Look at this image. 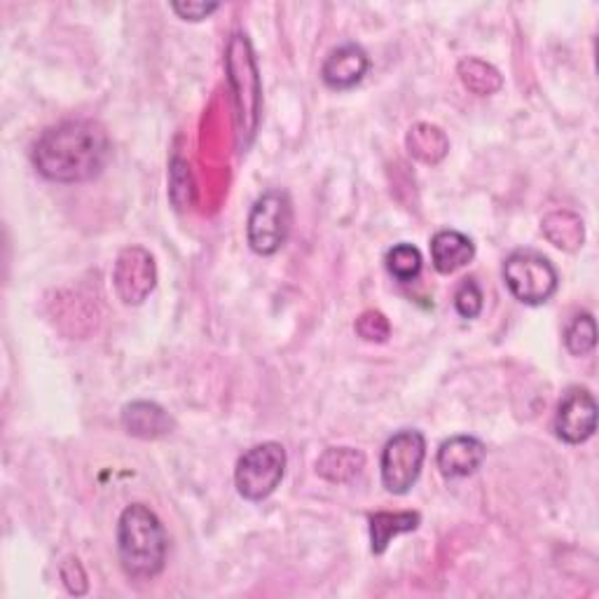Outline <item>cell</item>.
Masks as SVG:
<instances>
[{
	"label": "cell",
	"instance_id": "cell-1",
	"mask_svg": "<svg viewBox=\"0 0 599 599\" xmlns=\"http://www.w3.org/2000/svg\"><path fill=\"white\" fill-rule=\"evenodd\" d=\"M111 141L104 127L90 119H66L41 134L33 146V164L55 183H84L104 171Z\"/></svg>",
	"mask_w": 599,
	"mask_h": 599
},
{
	"label": "cell",
	"instance_id": "cell-2",
	"mask_svg": "<svg viewBox=\"0 0 599 599\" xmlns=\"http://www.w3.org/2000/svg\"><path fill=\"white\" fill-rule=\"evenodd\" d=\"M117 553L129 578L148 580L164 569L166 534L148 506L131 504L123 510L117 525Z\"/></svg>",
	"mask_w": 599,
	"mask_h": 599
},
{
	"label": "cell",
	"instance_id": "cell-3",
	"mask_svg": "<svg viewBox=\"0 0 599 599\" xmlns=\"http://www.w3.org/2000/svg\"><path fill=\"white\" fill-rule=\"evenodd\" d=\"M228 73L230 84L237 92L239 146L246 148L253 141L261 119V80L246 36H232L228 47Z\"/></svg>",
	"mask_w": 599,
	"mask_h": 599
},
{
	"label": "cell",
	"instance_id": "cell-4",
	"mask_svg": "<svg viewBox=\"0 0 599 599\" xmlns=\"http://www.w3.org/2000/svg\"><path fill=\"white\" fill-rule=\"evenodd\" d=\"M286 471V450L279 442L255 445L237 461L234 485L249 502H263L279 487Z\"/></svg>",
	"mask_w": 599,
	"mask_h": 599
},
{
	"label": "cell",
	"instance_id": "cell-5",
	"mask_svg": "<svg viewBox=\"0 0 599 599\" xmlns=\"http://www.w3.org/2000/svg\"><path fill=\"white\" fill-rule=\"evenodd\" d=\"M504 279L512 296L525 304H543L557 290V272L537 251H516L504 263Z\"/></svg>",
	"mask_w": 599,
	"mask_h": 599
},
{
	"label": "cell",
	"instance_id": "cell-6",
	"mask_svg": "<svg viewBox=\"0 0 599 599\" xmlns=\"http://www.w3.org/2000/svg\"><path fill=\"white\" fill-rule=\"evenodd\" d=\"M293 209L290 199L281 191H269L253 204L249 216V244L255 253L272 255L277 253L288 239Z\"/></svg>",
	"mask_w": 599,
	"mask_h": 599
},
{
	"label": "cell",
	"instance_id": "cell-7",
	"mask_svg": "<svg viewBox=\"0 0 599 599\" xmlns=\"http://www.w3.org/2000/svg\"><path fill=\"white\" fill-rule=\"evenodd\" d=\"M426 457V440L419 431H401L382 450V483L391 494H405L417 483Z\"/></svg>",
	"mask_w": 599,
	"mask_h": 599
},
{
	"label": "cell",
	"instance_id": "cell-8",
	"mask_svg": "<svg viewBox=\"0 0 599 599\" xmlns=\"http://www.w3.org/2000/svg\"><path fill=\"white\" fill-rule=\"evenodd\" d=\"M158 269L152 255L141 246H129L117 255L113 284L125 304H141L155 288Z\"/></svg>",
	"mask_w": 599,
	"mask_h": 599
},
{
	"label": "cell",
	"instance_id": "cell-9",
	"mask_svg": "<svg viewBox=\"0 0 599 599\" xmlns=\"http://www.w3.org/2000/svg\"><path fill=\"white\" fill-rule=\"evenodd\" d=\"M597 429V401L588 389L574 387L557 405L555 434L569 445L586 442Z\"/></svg>",
	"mask_w": 599,
	"mask_h": 599
},
{
	"label": "cell",
	"instance_id": "cell-10",
	"mask_svg": "<svg viewBox=\"0 0 599 599\" xmlns=\"http://www.w3.org/2000/svg\"><path fill=\"white\" fill-rule=\"evenodd\" d=\"M485 454V445L477 438L454 436L440 445L438 469L445 477H466L483 466Z\"/></svg>",
	"mask_w": 599,
	"mask_h": 599
},
{
	"label": "cell",
	"instance_id": "cell-11",
	"mask_svg": "<svg viewBox=\"0 0 599 599\" xmlns=\"http://www.w3.org/2000/svg\"><path fill=\"white\" fill-rule=\"evenodd\" d=\"M370 59L358 45L337 47L321 68V78L333 90H349L364 80Z\"/></svg>",
	"mask_w": 599,
	"mask_h": 599
},
{
	"label": "cell",
	"instance_id": "cell-12",
	"mask_svg": "<svg viewBox=\"0 0 599 599\" xmlns=\"http://www.w3.org/2000/svg\"><path fill=\"white\" fill-rule=\"evenodd\" d=\"M475 246L466 234L457 230H442L431 239V258L434 267L440 274H452L473 261Z\"/></svg>",
	"mask_w": 599,
	"mask_h": 599
},
{
	"label": "cell",
	"instance_id": "cell-13",
	"mask_svg": "<svg viewBox=\"0 0 599 599\" xmlns=\"http://www.w3.org/2000/svg\"><path fill=\"white\" fill-rule=\"evenodd\" d=\"M123 426L136 438H160L171 431V417L155 403L136 401L123 410Z\"/></svg>",
	"mask_w": 599,
	"mask_h": 599
},
{
	"label": "cell",
	"instance_id": "cell-14",
	"mask_svg": "<svg viewBox=\"0 0 599 599\" xmlns=\"http://www.w3.org/2000/svg\"><path fill=\"white\" fill-rule=\"evenodd\" d=\"M419 512L405 510V512H375L370 518V541H372V553L382 555L391 539L405 534V532H415L419 527Z\"/></svg>",
	"mask_w": 599,
	"mask_h": 599
},
{
	"label": "cell",
	"instance_id": "cell-15",
	"mask_svg": "<svg viewBox=\"0 0 599 599\" xmlns=\"http://www.w3.org/2000/svg\"><path fill=\"white\" fill-rule=\"evenodd\" d=\"M366 457L354 448H331L316 461V473L329 483H349L364 471Z\"/></svg>",
	"mask_w": 599,
	"mask_h": 599
},
{
	"label": "cell",
	"instance_id": "cell-16",
	"mask_svg": "<svg viewBox=\"0 0 599 599\" xmlns=\"http://www.w3.org/2000/svg\"><path fill=\"white\" fill-rule=\"evenodd\" d=\"M543 234L553 246L562 251H576L584 246L586 239L584 220L569 211H555L543 220Z\"/></svg>",
	"mask_w": 599,
	"mask_h": 599
},
{
	"label": "cell",
	"instance_id": "cell-17",
	"mask_svg": "<svg viewBox=\"0 0 599 599\" xmlns=\"http://www.w3.org/2000/svg\"><path fill=\"white\" fill-rule=\"evenodd\" d=\"M407 148L413 155L426 164H438L445 155H448L450 143L448 136H445L434 125H417L407 134Z\"/></svg>",
	"mask_w": 599,
	"mask_h": 599
},
{
	"label": "cell",
	"instance_id": "cell-18",
	"mask_svg": "<svg viewBox=\"0 0 599 599\" xmlns=\"http://www.w3.org/2000/svg\"><path fill=\"white\" fill-rule=\"evenodd\" d=\"M459 78L477 96H489L502 90V76L483 59L469 57L459 64Z\"/></svg>",
	"mask_w": 599,
	"mask_h": 599
},
{
	"label": "cell",
	"instance_id": "cell-19",
	"mask_svg": "<svg viewBox=\"0 0 599 599\" xmlns=\"http://www.w3.org/2000/svg\"><path fill=\"white\" fill-rule=\"evenodd\" d=\"M387 269L396 281L407 284L419 277L422 253L413 244H399L387 253Z\"/></svg>",
	"mask_w": 599,
	"mask_h": 599
},
{
	"label": "cell",
	"instance_id": "cell-20",
	"mask_svg": "<svg viewBox=\"0 0 599 599\" xmlns=\"http://www.w3.org/2000/svg\"><path fill=\"white\" fill-rule=\"evenodd\" d=\"M564 345L574 356H586L597 345V329L592 314H578L564 333Z\"/></svg>",
	"mask_w": 599,
	"mask_h": 599
},
{
	"label": "cell",
	"instance_id": "cell-21",
	"mask_svg": "<svg viewBox=\"0 0 599 599\" xmlns=\"http://www.w3.org/2000/svg\"><path fill=\"white\" fill-rule=\"evenodd\" d=\"M454 307L464 319H475L483 312V290L475 279H464L454 293Z\"/></svg>",
	"mask_w": 599,
	"mask_h": 599
},
{
	"label": "cell",
	"instance_id": "cell-22",
	"mask_svg": "<svg viewBox=\"0 0 599 599\" xmlns=\"http://www.w3.org/2000/svg\"><path fill=\"white\" fill-rule=\"evenodd\" d=\"M356 331L364 339L384 342L389 337V321L380 312H366L356 321Z\"/></svg>",
	"mask_w": 599,
	"mask_h": 599
},
{
	"label": "cell",
	"instance_id": "cell-23",
	"mask_svg": "<svg viewBox=\"0 0 599 599\" xmlns=\"http://www.w3.org/2000/svg\"><path fill=\"white\" fill-rule=\"evenodd\" d=\"M171 8L185 22H201L218 10V3H171Z\"/></svg>",
	"mask_w": 599,
	"mask_h": 599
}]
</instances>
